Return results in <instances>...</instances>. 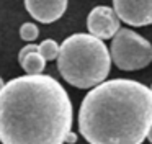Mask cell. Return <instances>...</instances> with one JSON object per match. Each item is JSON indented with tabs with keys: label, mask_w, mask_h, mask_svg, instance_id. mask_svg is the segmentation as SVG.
<instances>
[{
	"label": "cell",
	"mask_w": 152,
	"mask_h": 144,
	"mask_svg": "<svg viewBox=\"0 0 152 144\" xmlns=\"http://www.w3.org/2000/svg\"><path fill=\"white\" fill-rule=\"evenodd\" d=\"M57 69L62 79L77 88L102 84L111 69V52L100 38L77 33L61 44Z\"/></svg>",
	"instance_id": "obj_3"
},
{
	"label": "cell",
	"mask_w": 152,
	"mask_h": 144,
	"mask_svg": "<svg viewBox=\"0 0 152 144\" xmlns=\"http://www.w3.org/2000/svg\"><path fill=\"white\" fill-rule=\"evenodd\" d=\"M39 46V52L43 54V57L46 61H54V59L59 57V51H61V46L57 44L54 39H44Z\"/></svg>",
	"instance_id": "obj_9"
},
{
	"label": "cell",
	"mask_w": 152,
	"mask_h": 144,
	"mask_svg": "<svg viewBox=\"0 0 152 144\" xmlns=\"http://www.w3.org/2000/svg\"><path fill=\"white\" fill-rule=\"evenodd\" d=\"M70 129L72 103L54 77L26 74L2 88V144H64Z\"/></svg>",
	"instance_id": "obj_1"
},
{
	"label": "cell",
	"mask_w": 152,
	"mask_h": 144,
	"mask_svg": "<svg viewBox=\"0 0 152 144\" xmlns=\"http://www.w3.org/2000/svg\"><path fill=\"white\" fill-rule=\"evenodd\" d=\"M5 87V84H4V80H2V77H0V92H2V88Z\"/></svg>",
	"instance_id": "obj_13"
},
{
	"label": "cell",
	"mask_w": 152,
	"mask_h": 144,
	"mask_svg": "<svg viewBox=\"0 0 152 144\" xmlns=\"http://www.w3.org/2000/svg\"><path fill=\"white\" fill-rule=\"evenodd\" d=\"M110 52L121 71H139L152 62V44L128 28H121L115 35Z\"/></svg>",
	"instance_id": "obj_4"
},
{
	"label": "cell",
	"mask_w": 152,
	"mask_h": 144,
	"mask_svg": "<svg viewBox=\"0 0 152 144\" xmlns=\"http://www.w3.org/2000/svg\"><path fill=\"white\" fill-rule=\"evenodd\" d=\"M38 35H39V29H38V26L34 23H23L20 26V36L25 41H28V43L34 41L38 38Z\"/></svg>",
	"instance_id": "obj_10"
},
{
	"label": "cell",
	"mask_w": 152,
	"mask_h": 144,
	"mask_svg": "<svg viewBox=\"0 0 152 144\" xmlns=\"http://www.w3.org/2000/svg\"><path fill=\"white\" fill-rule=\"evenodd\" d=\"M28 13L39 23H53L64 15L67 0H25Z\"/></svg>",
	"instance_id": "obj_7"
},
{
	"label": "cell",
	"mask_w": 152,
	"mask_h": 144,
	"mask_svg": "<svg viewBox=\"0 0 152 144\" xmlns=\"http://www.w3.org/2000/svg\"><path fill=\"white\" fill-rule=\"evenodd\" d=\"M152 124V88L131 79L102 82L80 105L79 129L90 144H142Z\"/></svg>",
	"instance_id": "obj_2"
},
{
	"label": "cell",
	"mask_w": 152,
	"mask_h": 144,
	"mask_svg": "<svg viewBox=\"0 0 152 144\" xmlns=\"http://www.w3.org/2000/svg\"><path fill=\"white\" fill-rule=\"evenodd\" d=\"M75 141H77V136L72 133V131H70V133L67 134V137H66V143H69V144H74Z\"/></svg>",
	"instance_id": "obj_11"
},
{
	"label": "cell",
	"mask_w": 152,
	"mask_h": 144,
	"mask_svg": "<svg viewBox=\"0 0 152 144\" xmlns=\"http://www.w3.org/2000/svg\"><path fill=\"white\" fill-rule=\"evenodd\" d=\"M151 88H152V87H151Z\"/></svg>",
	"instance_id": "obj_14"
},
{
	"label": "cell",
	"mask_w": 152,
	"mask_h": 144,
	"mask_svg": "<svg viewBox=\"0 0 152 144\" xmlns=\"http://www.w3.org/2000/svg\"><path fill=\"white\" fill-rule=\"evenodd\" d=\"M18 61L20 65L25 69L26 74H41L46 67V59L43 57V54L39 52V46L36 44H28L18 54Z\"/></svg>",
	"instance_id": "obj_8"
},
{
	"label": "cell",
	"mask_w": 152,
	"mask_h": 144,
	"mask_svg": "<svg viewBox=\"0 0 152 144\" xmlns=\"http://www.w3.org/2000/svg\"><path fill=\"white\" fill-rule=\"evenodd\" d=\"M118 16L131 26L152 23V0H113Z\"/></svg>",
	"instance_id": "obj_6"
},
{
	"label": "cell",
	"mask_w": 152,
	"mask_h": 144,
	"mask_svg": "<svg viewBox=\"0 0 152 144\" xmlns=\"http://www.w3.org/2000/svg\"><path fill=\"white\" fill-rule=\"evenodd\" d=\"M147 137H149V141L152 143V124H151V129H149V133H147Z\"/></svg>",
	"instance_id": "obj_12"
},
{
	"label": "cell",
	"mask_w": 152,
	"mask_h": 144,
	"mask_svg": "<svg viewBox=\"0 0 152 144\" xmlns=\"http://www.w3.org/2000/svg\"><path fill=\"white\" fill-rule=\"evenodd\" d=\"M119 16L115 8L100 5L95 7L88 13L87 18V28L90 35L96 36L100 39H110L115 38V35L119 31Z\"/></svg>",
	"instance_id": "obj_5"
}]
</instances>
